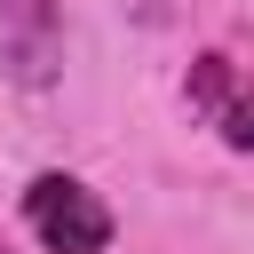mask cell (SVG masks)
Here are the masks:
<instances>
[{
	"instance_id": "obj_2",
	"label": "cell",
	"mask_w": 254,
	"mask_h": 254,
	"mask_svg": "<svg viewBox=\"0 0 254 254\" xmlns=\"http://www.w3.org/2000/svg\"><path fill=\"white\" fill-rule=\"evenodd\" d=\"M0 79H16L32 95L64 79V16H56V0H0Z\"/></svg>"
},
{
	"instance_id": "obj_4",
	"label": "cell",
	"mask_w": 254,
	"mask_h": 254,
	"mask_svg": "<svg viewBox=\"0 0 254 254\" xmlns=\"http://www.w3.org/2000/svg\"><path fill=\"white\" fill-rule=\"evenodd\" d=\"M190 103H206V111L230 103V71H222V56H198V71H190Z\"/></svg>"
},
{
	"instance_id": "obj_1",
	"label": "cell",
	"mask_w": 254,
	"mask_h": 254,
	"mask_svg": "<svg viewBox=\"0 0 254 254\" xmlns=\"http://www.w3.org/2000/svg\"><path fill=\"white\" fill-rule=\"evenodd\" d=\"M24 222H32V238L48 246V254H103L111 246V206L79 183V175H32L24 183Z\"/></svg>"
},
{
	"instance_id": "obj_3",
	"label": "cell",
	"mask_w": 254,
	"mask_h": 254,
	"mask_svg": "<svg viewBox=\"0 0 254 254\" xmlns=\"http://www.w3.org/2000/svg\"><path fill=\"white\" fill-rule=\"evenodd\" d=\"M214 127H222V143H230V151H246V159H254V87H238V95L214 111Z\"/></svg>"
}]
</instances>
